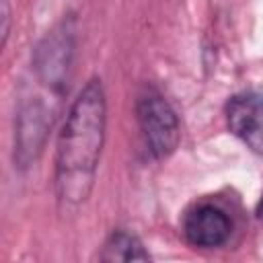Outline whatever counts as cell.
Wrapping results in <instances>:
<instances>
[{"instance_id":"6da1fadb","label":"cell","mask_w":263,"mask_h":263,"mask_svg":"<svg viewBox=\"0 0 263 263\" xmlns=\"http://www.w3.org/2000/svg\"><path fill=\"white\" fill-rule=\"evenodd\" d=\"M107 101L99 78H90L76 95L62 125L55 148V193L64 205L88 199L105 144Z\"/></svg>"},{"instance_id":"7a4b0ae2","label":"cell","mask_w":263,"mask_h":263,"mask_svg":"<svg viewBox=\"0 0 263 263\" xmlns=\"http://www.w3.org/2000/svg\"><path fill=\"white\" fill-rule=\"evenodd\" d=\"M136 117L148 152L166 160L181 142V125L173 105L154 86H144L136 99Z\"/></svg>"},{"instance_id":"3957f363","label":"cell","mask_w":263,"mask_h":263,"mask_svg":"<svg viewBox=\"0 0 263 263\" xmlns=\"http://www.w3.org/2000/svg\"><path fill=\"white\" fill-rule=\"evenodd\" d=\"M49 127V111L39 99H31L21 107L14 127V164L25 168L37 160L43 150Z\"/></svg>"},{"instance_id":"277c9868","label":"cell","mask_w":263,"mask_h":263,"mask_svg":"<svg viewBox=\"0 0 263 263\" xmlns=\"http://www.w3.org/2000/svg\"><path fill=\"white\" fill-rule=\"evenodd\" d=\"M226 125L251 152L263 156V92L245 90L230 97Z\"/></svg>"},{"instance_id":"5b68a950","label":"cell","mask_w":263,"mask_h":263,"mask_svg":"<svg viewBox=\"0 0 263 263\" xmlns=\"http://www.w3.org/2000/svg\"><path fill=\"white\" fill-rule=\"evenodd\" d=\"M232 220L216 203H197L183 216V236L191 247L218 249L228 242Z\"/></svg>"},{"instance_id":"8992f818","label":"cell","mask_w":263,"mask_h":263,"mask_svg":"<svg viewBox=\"0 0 263 263\" xmlns=\"http://www.w3.org/2000/svg\"><path fill=\"white\" fill-rule=\"evenodd\" d=\"M72 31L64 21L58 25L37 47L35 51V70L43 84L53 90H60L66 82L68 68L72 62Z\"/></svg>"},{"instance_id":"52a82bcc","label":"cell","mask_w":263,"mask_h":263,"mask_svg":"<svg viewBox=\"0 0 263 263\" xmlns=\"http://www.w3.org/2000/svg\"><path fill=\"white\" fill-rule=\"evenodd\" d=\"M99 259L107 261V263H113V261H148L150 255L144 249L142 240L134 232L113 230L107 236V240L99 253Z\"/></svg>"},{"instance_id":"ba28073f","label":"cell","mask_w":263,"mask_h":263,"mask_svg":"<svg viewBox=\"0 0 263 263\" xmlns=\"http://www.w3.org/2000/svg\"><path fill=\"white\" fill-rule=\"evenodd\" d=\"M8 25H10V10H8V0H2V45L6 43V37H8Z\"/></svg>"},{"instance_id":"9c48e42d","label":"cell","mask_w":263,"mask_h":263,"mask_svg":"<svg viewBox=\"0 0 263 263\" xmlns=\"http://www.w3.org/2000/svg\"><path fill=\"white\" fill-rule=\"evenodd\" d=\"M255 214H257V218H259V220H263V195H261V199H259V203H257Z\"/></svg>"}]
</instances>
